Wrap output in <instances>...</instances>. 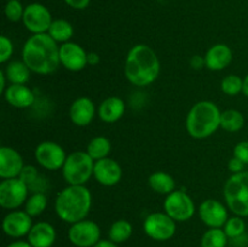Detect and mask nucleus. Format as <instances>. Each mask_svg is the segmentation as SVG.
<instances>
[{
	"instance_id": "1",
	"label": "nucleus",
	"mask_w": 248,
	"mask_h": 247,
	"mask_svg": "<svg viewBox=\"0 0 248 247\" xmlns=\"http://www.w3.org/2000/svg\"><path fill=\"white\" fill-rule=\"evenodd\" d=\"M22 61L31 72L40 75L52 74L61 65L58 43L47 33L33 34L24 43Z\"/></svg>"
},
{
	"instance_id": "2",
	"label": "nucleus",
	"mask_w": 248,
	"mask_h": 247,
	"mask_svg": "<svg viewBox=\"0 0 248 247\" xmlns=\"http://www.w3.org/2000/svg\"><path fill=\"white\" fill-rule=\"evenodd\" d=\"M160 74V61L156 52L145 44L135 45L126 56L125 77L137 87L153 84Z\"/></svg>"
},
{
	"instance_id": "3",
	"label": "nucleus",
	"mask_w": 248,
	"mask_h": 247,
	"mask_svg": "<svg viewBox=\"0 0 248 247\" xmlns=\"http://www.w3.org/2000/svg\"><path fill=\"white\" fill-rule=\"evenodd\" d=\"M92 206L91 191L85 185H68L57 194L55 211L65 223L74 224L86 219Z\"/></svg>"
},
{
	"instance_id": "4",
	"label": "nucleus",
	"mask_w": 248,
	"mask_h": 247,
	"mask_svg": "<svg viewBox=\"0 0 248 247\" xmlns=\"http://www.w3.org/2000/svg\"><path fill=\"white\" fill-rule=\"evenodd\" d=\"M222 111L211 101H200L189 110L186 127L189 135L196 139H203L212 136L220 127Z\"/></svg>"
},
{
	"instance_id": "5",
	"label": "nucleus",
	"mask_w": 248,
	"mask_h": 247,
	"mask_svg": "<svg viewBox=\"0 0 248 247\" xmlns=\"http://www.w3.org/2000/svg\"><path fill=\"white\" fill-rule=\"evenodd\" d=\"M224 200L228 208L240 217H248V172L234 173L225 182Z\"/></svg>"
},
{
	"instance_id": "6",
	"label": "nucleus",
	"mask_w": 248,
	"mask_h": 247,
	"mask_svg": "<svg viewBox=\"0 0 248 247\" xmlns=\"http://www.w3.org/2000/svg\"><path fill=\"white\" fill-rule=\"evenodd\" d=\"M94 162L87 152L70 153L62 167L63 178L68 185H85L93 176Z\"/></svg>"
},
{
	"instance_id": "7",
	"label": "nucleus",
	"mask_w": 248,
	"mask_h": 247,
	"mask_svg": "<svg viewBox=\"0 0 248 247\" xmlns=\"http://www.w3.org/2000/svg\"><path fill=\"white\" fill-rule=\"evenodd\" d=\"M29 188L19 177L2 179L0 183V206L6 210H17L26 203Z\"/></svg>"
},
{
	"instance_id": "8",
	"label": "nucleus",
	"mask_w": 248,
	"mask_h": 247,
	"mask_svg": "<svg viewBox=\"0 0 248 247\" xmlns=\"http://www.w3.org/2000/svg\"><path fill=\"white\" fill-rule=\"evenodd\" d=\"M143 229L150 239L155 241H167L176 234V220L166 212H154L147 216Z\"/></svg>"
},
{
	"instance_id": "9",
	"label": "nucleus",
	"mask_w": 248,
	"mask_h": 247,
	"mask_svg": "<svg viewBox=\"0 0 248 247\" xmlns=\"http://www.w3.org/2000/svg\"><path fill=\"white\" fill-rule=\"evenodd\" d=\"M164 210L176 222H186L195 215V202L183 190H174L166 196Z\"/></svg>"
},
{
	"instance_id": "10",
	"label": "nucleus",
	"mask_w": 248,
	"mask_h": 247,
	"mask_svg": "<svg viewBox=\"0 0 248 247\" xmlns=\"http://www.w3.org/2000/svg\"><path fill=\"white\" fill-rule=\"evenodd\" d=\"M34 155L38 164L48 171H57L62 169L68 156L64 149L58 143L52 142V140L39 143L36 145Z\"/></svg>"
},
{
	"instance_id": "11",
	"label": "nucleus",
	"mask_w": 248,
	"mask_h": 247,
	"mask_svg": "<svg viewBox=\"0 0 248 247\" xmlns=\"http://www.w3.org/2000/svg\"><path fill=\"white\" fill-rule=\"evenodd\" d=\"M68 239L77 247H93L101 240V228L93 220L82 219L70 225Z\"/></svg>"
},
{
	"instance_id": "12",
	"label": "nucleus",
	"mask_w": 248,
	"mask_h": 247,
	"mask_svg": "<svg viewBox=\"0 0 248 247\" xmlns=\"http://www.w3.org/2000/svg\"><path fill=\"white\" fill-rule=\"evenodd\" d=\"M22 22L31 33L43 34L47 33L53 19L47 7L39 2H33L24 9Z\"/></svg>"
},
{
	"instance_id": "13",
	"label": "nucleus",
	"mask_w": 248,
	"mask_h": 247,
	"mask_svg": "<svg viewBox=\"0 0 248 247\" xmlns=\"http://www.w3.org/2000/svg\"><path fill=\"white\" fill-rule=\"evenodd\" d=\"M87 55L89 52H86L82 46L73 41H68L60 46L61 65L70 72H80L86 68V65H89Z\"/></svg>"
},
{
	"instance_id": "14",
	"label": "nucleus",
	"mask_w": 248,
	"mask_h": 247,
	"mask_svg": "<svg viewBox=\"0 0 248 247\" xmlns=\"http://www.w3.org/2000/svg\"><path fill=\"white\" fill-rule=\"evenodd\" d=\"M199 217L208 228H223L228 217V210L220 201L207 199L199 206Z\"/></svg>"
},
{
	"instance_id": "15",
	"label": "nucleus",
	"mask_w": 248,
	"mask_h": 247,
	"mask_svg": "<svg viewBox=\"0 0 248 247\" xmlns=\"http://www.w3.org/2000/svg\"><path fill=\"white\" fill-rule=\"evenodd\" d=\"M31 218L26 211L14 210L5 216L2 220V230L5 234L14 239H19L29 234L33 222Z\"/></svg>"
},
{
	"instance_id": "16",
	"label": "nucleus",
	"mask_w": 248,
	"mask_h": 247,
	"mask_svg": "<svg viewBox=\"0 0 248 247\" xmlns=\"http://www.w3.org/2000/svg\"><path fill=\"white\" fill-rule=\"evenodd\" d=\"M93 177L104 186L116 185L123 177V169L114 159L106 157L94 162Z\"/></svg>"
},
{
	"instance_id": "17",
	"label": "nucleus",
	"mask_w": 248,
	"mask_h": 247,
	"mask_svg": "<svg viewBox=\"0 0 248 247\" xmlns=\"http://www.w3.org/2000/svg\"><path fill=\"white\" fill-rule=\"evenodd\" d=\"M24 167L23 157L11 147L0 148V177L2 179L16 178Z\"/></svg>"
},
{
	"instance_id": "18",
	"label": "nucleus",
	"mask_w": 248,
	"mask_h": 247,
	"mask_svg": "<svg viewBox=\"0 0 248 247\" xmlns=\"http://www.w3.org/2000/svg\"><path fill=\"white\" fill-rule=\"evenodd\" d=\"M96 115V106L89 97H79L69 108V118L74 125L85 127L90 125Z\"/></svg>"
},
{
	"instance_id": "19",
	"label": "nucleus",
	"mask_w": 248,
	"mask_h": 247,
	"mask_svg": "<svg viewBox=\"0 0 248 247\" xmlns=\"http://www.w3.org/2000/svg\"><path fill=\"white\" fill-rule=\"evenodd\" d=\"M4 97L10 106L18 109L29 108L35 101L34 92L26 84H10L5 90Z\"/></svg>"
},
{
	"instance_id": "20",
	"label": "nucleus",
	"mask_w": 248,
	"mask_h": 247,
	"mask_svg": "<svg viewBox=\"0 0 248 247\" xmlns=\"http://www.w3.org/2000/svg\"><path fill=\"white\" fill-rule=\"evenodd\" d=\"M206 67L210 70H223L232 63V51L225 44H216L211 46L205 55Z\"/></svg>"
},
{
	"instance_id": "21",
	"label": "nucleus",
	"mask_w": 248,
	"mask_h": 247,
	"mask_svg": "<svg viewBox=\"0 0 248 247\" xmlns=\"http://www.w3.org/2000/svg\"><path fill=\"white\" fill-rule=\"evenodd\" d=\"M56 229L47 222H38L33 224L27 235L28 242L33 247H52L56 241Z\"/></svg>"
},
{
	"instance_id": "22",
	"label": "nucleus",
	"mask_w": 248,
	"mask_h": 247,
	"mask_svg": "<svg viewBox=\"0 0 248 247\" xmlns=\"http://www.w3.org/2000/svg\"><path fill=\"white\" fill-rule=\"evenodd\" d=\"M125 102L120 97L111 96L104 99L98 107V116L107 124L116 123L125 114Z\"/></svg>"
},
{
	"instance_id": "23",
	"label": "nucleus",
	"mask_w": 248,
	"mask_h": 247,
	"mask_svg": "<svg viewBox=\"0 0 248 247\" xmlns=\"http://www.w3.org/2000/svg\"><path fill=\"white\" fill-rule=\"evenodd\" d=\"M149 186L153 191L160 194V195H170L172 191L176 190V181L173 177L167 172L157 171L149 176L148 179Z\"/></svg>"
},
{
	"instance_id": "24",
	"label": "nucleus",
	"mask_w": 248,
	"mask_h": 247,
	"mask_svg": "<svg viewBox=\"0 0 248 247\" xmlns=\"http://www.w3.org/2000/svg\"><path fill=\"white\" fill-rule=\"evenodd\" d=\"M4 72L10 84H27L31 77V69L23 61H12Z\"/></svg>"
},
{
	"instance_id": "25",
	"label": "nucleus",
	"mask_w": 248,
	"mask_h": 247,
	"mask_svg": "<svg viewBox=\"0 0 248 247\" xmlns=\"http://www.w3.org/2000/svg\"><path fill=\"white\" fill-rule=\"evenodd\" d=\"M86 152L94 161L106 159V157L109 156L111 152L110 140L107 137H104V136H96L87 144Z\"/></svg>"
},
{
	"instance_id": "26",
	"label": "nucleus",
	"mask_w": 248,
	"mask_h": 247,
	"mask_svg": "<svg viewBox=\"0 0 248 247\" xmlns=\"http://www.w3.org/2000/svg\"><path fill=\"white\" fill-rule=\"evenodd\" d=\"M47 34L56 43L64 44L72 39L73 34H74V28H73L72 23L65 19H55L51 24Z\"/></svg>"
},
{
	"instance_id": "27",
	"label": "nucleus",
	"mask_w": 248,
	"mask_h": 247,
	"mask_svg": "<svg viewBox=\"0 0 248 247\" xmlns=\"http://www.w3.org/2000/svg\"><path fill=\"white\" fill-rule=\"evenodd\" d=\"M245 125V118L241 111L236 109H228L222 111L220 116V127L224 131L230 133L237 132L241 130Z\"/></svg>"
},
{
	"instance_id": "28",
	"label": "nucleus",
	"mask_w": 248,
	"mask_h": 247,
	"mask_svg": "<svg viewBox=\"0 0 248 247\" xmlns=\"http://www.w3.org/2000/svg\"><path fill=\"white\" fill-rule=\"evenodd\" d=\"M133 232V227L128 220L119 219L110 225L109 229V240L115 244L127 241Z\"/></svg>"
},
{
	"instance_id": "29",
	"label": "nucleus",
	"mask_w": 248,
	"mask_h": 247,
	"mask_svg": "<svg viewBox=\"0 0 248 247\" xmlns=\"http://www.w3.org/2000/svg\"><path fill=\"white\" fill-rule=\"evenodd\" d=\"M228 239L223 228H210L201 237V247H227Z\"/></svg>"
},
{
	"instance_id": "30",
	"label": "nucleus",
	"mask_w": 248,
	"mask_h": 247,
	"mask_svg": "<svg viewBox=\"0 0 248 247\" xmlns=\"http://www.w3.org/2000/svg\"><path fill=\"white\" fill-rule=\"evenodd\" d=\"M26 211L31 217H38L47 207V196L45 193H33L26 201Z\"/></svg>"
},
{
	"instance_id": "31",
	"label": "nucleus",
	"mask_w": 248,
	"mask_h": 247,
	"mask_svg": "<svg viewBox=\"0 0 248 247\" xmlns=\"http://www.w3.org/2000/svg\"><path fill=\"white\" fill-rule=\"evenodd\" d=\"M244 217H240V216H235V217H230L227 220V223L223 227V230L225 232L227 236L229 239L234 240L237 237L245 235V230H246V224H245V220L242 219Z\"/></svg>"
},
{
	"instance_id": "32",
	"label": "nucleus",
	"mask_w": 248,
	"mask_h": 247,
	"mask_svg": "<svg viewBox=\"0 0 248 247\" xmlns=\"http://www.w3.org/2000/svg\"><path fill=\"white\" fill-rule=\"evenodd\" d=\"M220 89L228 96H237L244 89V79L236 74H230L222 80Z\"/></svg>"
},
{
	"instance_id": "33",
	"label": "nucleus",
	"mask_w": 248,
	"mask_h": 247,
	"mask_svg": "<svg viewBox=\"0 0 248 247\" xmlns=\"http://www.w3.org/2000/svg\"><path fill=\"white\" fill-rule=\"evenodd\" d=\"M24 9L18 0H10L5 5V16L10 22H19L23 19Z\"/></svg>"
},
{
	"instance_id": "34",
	"label": "nucleus",
	"mask_w": 248,
	"mask_h": 247,
	"mask_svg": "<svg viewBox=\"0 0 248 247\" xmlns=\"http://www.w3.org/2000/svg\"><path fill=\"white\" fill-rule=\"evenodd\" d=\"M14 53V44L7 36H0V63H6Z\"/></svg>"
},
{
	"instance_id": "35",
	"label": "nucleus",
	"mask_w": 248,
	"mask_h": 247,
	"mask_svg": "<svg viewBox=\"0 0 248 247\" xmlns=\"http://www.w3.org/2000/svg\"><path fill=\"white\" fill-rule=\"evenodd\" d=\"M39 176H40V173H39L35 166H31V165H24L23 170H22V172L19 173L18 177L27 184V185H28L29 188V186H31V184L38 179Z\"/></svg>"
},
{
	"instance_id": "36",
	"label": "nucleus",
	"mask_w": 248,
	"mask_h": 247,
	"mask_svg": "<svg viewBox=\"0 0 248 247\" xmlns=\"http://www.w3.org/2000/svg\"><path fill=\"white\" fill-rule=\"evenodd\" d=\"M234 156L241 160L245 165H248V140H244L235 145Z\"/></svg>"
},
{
	"instance_id": "37",
	"label": "nucleus",
	"mask_w": 248,
	"mask_h": 247,
	"mask_svg": "<svg viewBox=\"0 0 248 247\" xmlns=\"http://www.w3.org/2000/svg\"><path fill=\"white\" fill-rule=\"evenodd\" d=\"M48 188V179L44 177L43 174L38 177L35 182L29 186V191L31 193H45Z\"/></svg>"
},
{
	"instance_id": "38",
	"label": "nucleus",
	"mask_w": 248,
	"mask_h": 247,
	"mask_svg": "<svg viewBox=\"0 0 248 247\" xmlns=\"http://www.w3.org/2000/svg\"><path fill=\"white\" fill-rule=\"evenodd\" d=\"M228 169H229V171L232 172V174H234V173H240V172L244 171L245 164L240 159H237V157L232 156V159L229 160V162H228Z\"/></svg>"
},
{
	"instance_id": "39",
	"label": "nucleus",
	"mask_w": 248,
	"mask_h": 247,
	"mask_svg": "<svg viewBox=\"0 0 248 247\" xmlns=\"http://www.w3.org/2000/svg\"><path fill=\"white\" fill-rule=\"evenodd\" d=\"M65 4L75 10H84L89 6L90 0H64Z\"/></svg>"
},
{
	"instance_id": "40",
	"label": "nucleus",
	"mask_w": 248,
	"mask_h": 247,
	"mask_svg": "<svg viewBox=\"0 0 248 247\" xmlns=\"http://www.w3.org/2000/svg\"><path fill=\"white\" fill-rule=\"evenodd\" d=\"M190 65H191V68H194V69H196V70L202 69L203 67H206L205 57H202V56H200V55L193 56V57L190 58Z\"/></svg>"
},
{
	"instance_id": "41",
	"label": "nucleus",
	"mask_w": 248,
	"mask_h": 247,
	"mask_svg": "<svg viewBox=\"0 0 248 247\" xmlns=\"http://www.w3.org/2000/svg\"><path fill=\"white\" fill-rule=\"evenodd\" d=\"M87 63L89 65H97L99 63V55L97 52H89L87 55Z\"/></svg>"
},
{
	"instance_id": "42",
	"label": "nucleus",
	"mask_w": 248,
	"mask_h": 247,
	"mask_svg": "<svg viewBox=\"0 0 248 247\" xmlns=\"http://www.w3.org/2000/svg\"><path fill=\"white\" fill-rule=\"evenodd\" d=\"M93 247H118V244L113 242L111 240H99Z\"/></svg>"
},
{
	"instance_id": "43",
	"label": "nucleus",
	"mask_w": 248,
	"mask_h": 247,
	"mask_svg": "<svg viewBox=\"0 0 248 247\" xmlns=\"http://www.w3.org/2000/svg\"><path fill=\"white\" fill-rule=\"evenodd\" d=\"M6 81H7V77L6 75H5V72L4 70H1V72H0V92H1L2 94H4L5 90L7 89Z\"/></svg>"
},
{
	"instance_id": "44",
	"label": "nucleus",
	"mask_w": 248,
	"mask_h": 247,
	"mask_svg": "<svg viewBox=\"0 0 248 247\" xmlns=\"http://www.w3.org/2000/svg\"><path fill=\"white\" fill-rule=\"evenodd\" d=\"M6 247H33L28 241H14L10 245H7Z\"/></svg>"
},
{
	"instance_id": "45",
	"label": "nucleus",
	"mask_w": 248,
	"mask_h": 247,
	"mask_svg": "<svg viewBox=\"0 0 248 247\" xmlns=\"http://www.w3.org/2000/svg\"><path fill=\"white\" fill-rule=\"evenodd\" d=\"M242 93H244L248 98V74L244 79V89H242Z\"/></svg>"
},
{
	"instance_id": "46",
	"label": "nucleus",
	"mask_w": 248,
	"mask_h": 247,
	"mask_svg": "<svg viewBox=\"0 0 248 247\" xmlns=\"http://www.w3.org/2000/svg\"><path fill=\"white\" fill-rule=\"evenodd\" d=\"M6 1H10V0H6Z\"/></svg>"
}]
</instances>
